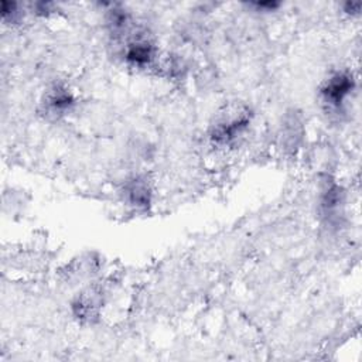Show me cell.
<instances>
[{"label":"cell","instance_id":"obj_1","mask_svg":"<svg viewBox=\"0 0 362 362\" xmlns=\"http://www.w3.org/2000/svg\"><path fill=\"white\" fill-rule=\"evenodd\" d=\"M354 88V79L346 72H338L332 75L325 86L322 88L324 102L331 107H339L345 99L349 96Z\"/></svg>","mask_w":362,"mask_h":362},{"label":"cell","instance_id":"obj_2","mask_svg":"<svg viewBox=\"0 0 362 362\" xmlns=\"http://www.w3.org/2000/svg\"><path fill=\"white\" fill-rule=\"evenodd\" d=\"M246 124L247 117L243 113L226 115V117H223L218 124H215L214 137L216 141L229 143L243 132Z\"/></svg>","mask_w":362,"mask_h":362},{"label":"cell","instance_id":"obj_3","mask_svg":"<svg viewBox=\"0 0 362 362\" xmlns=\"http://www.w3.org/2000/svg\"><path fill=\"white\" fill-rule=\"evenodd\" d=\"M124 57L130 64H133L139 68H144L154 61L156 49L150 41L143 40V38H136V40L127 42Z\"/></svg>","mask_w":362,"mask_h":362},{"label":"cell","instance_id":"obj_4","mask_svg":"<svg viewBox=\"0 0 362 362\" xmlns=\"http://www.w3.org/2000/svg\"><path fill=\"white\" fill-rule=\"evenodd\" d=\"M45 109L48 113L57 116L65 113L71 105L74 103V99L71 93L64 88H54L45 98Z\"/></svg>","mask_w":362,"mask_h":362}]
</instances>
